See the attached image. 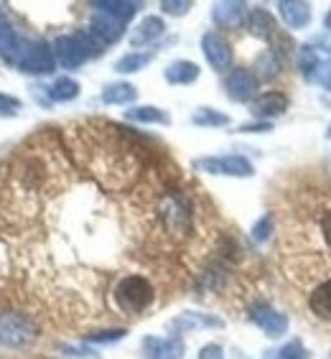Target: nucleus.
Masks as SVG:
<instances>
[{
  "mask_svg": "<svg viewBox=\"0 0 331 359\" xmlns=\"http://www.w3.org/2000/svg\"><path fill=\"white\" fill-rule=\"evenodd\" d=\"M309 309L318 321L331 324V276H324L309 293Z\"/></svg>",
  "mask_w": 331,
  "mask_h": 359,
  "instance_id": "obj_5",
  "label": "nucleus"
},
{
  "mask_svg": "<svg viewBox=\"0 0 331 359\" xmlns=\"http://www.w3.org/2000/svg\"><path fill=\"white\" fill-rule=\"evenodd\" d=\"M153 217H156V222H158V227L163 229L166 237L184 240L191 232L194 222L191 199L181 189H166L153 201Z\"/></svg>",
  "mask_w": 331,
  "mask_h": 359,
  "instance_id": "obj_3",
  "label": "nucleus"
},
{
  "mask_svg": "<svg viewBox=\"0 0 331 359\" xmlns=\"http://www.w3.org/2000/svg\"><path fill=\"white\" fill-rule=\"evenodd\" d=\"M324 23H326V28L331 31V11H329V15H326V21H324Z\"/></svg>",
  "mask_w": 331,
  "mask_h": 359,
  "instance_id": "obj_18",
  "label": "nucleus"
},
{
  "mask_svg": "<svg viewBox=\"0 0 331 359\" xmlns=\"http://www.w3.org/2000/svg\"><path fill=\"white\" fill-rule=\"evenodd\" d=\"M115 301L125 313H140L153 301V288L145 278L130 276L115 288Z\"/></svg>",
  "mask_w": 331,
  "mask_h": 359,
  "instance_id": "obj_4",
  "label": "nucleus"
},
{
  "mask_svg": "<svg viewBox=\"0 0 331 359\" xmlns=\"http://www.w3.org/2000/svg\"><path fill=\"white\" fill-rule=\"evenodd\" d=\"M326 135H329V138H331V128H329V133H326Z\"/></svg>",
  "mask_w": 331,
  "mask_h": 359,
  "instance_id": "obj_19",
  "label": "nucleus"
},
{
  "mask_svg": "<svg viewBox=\"0 0 331 359\" xmlns=\"http://www.w3.org/2000/svg\"><path fill=\"white\" fill-rule=\"evenodd\" d=\"M217 352H219L217 346H207V349H204V357H201V359H222V357H217Z\"/></svg>",
  "mask_w": 331,
  "mask_h": 359,
  "instance_id": "obj_17",
  "label": "nucleus"
},
{
  "mask_svg": "<svg viewBox=\"0 0 331 359\" xmlns=\"http://www.w3.org/2000/svg\"><path fill=\"white\" fill-rule=\"evenodd\" d=\"M209 43V41H207ZM209 56H212V62L217 64V67H222V64H227L229 54H227V48H224V43H217V46H212L209 43Z\"/></svg>",
  "mask_w": 331,
  "mask_h": 359,
  "instance_id": "obj_14",
  "label": "nucleus"
},
{
  "mask_svg": "<svg viewBox=\"0 0 331 359\" xmlns=\"http://www.w3.org/2000/svg\"><path fill=\"white\" fill-rule=\"evenodd\" d=\"M285 104H288V100L281 92H268L255 102V112L257 115H281L285 110Z\"/></svg>",
  "mask_w": 331,
  "mask_h": 359,
  "instance_id": "obj_8",
  "label": "nucleus"
},
{
  "mask_svg": "<svg viewBox=\"0 0 331 359\" xmlns=\"http://www.w3.org/2000/svg\"><path fill=\"white\" fill-rule=\"evenodd\" d=\"M252 318H255L257 324H260L262 329L270 334V337H281V334L285 332V326H288L285 316L276 313L273 309H268V306H257L255 313H252Z\"/></svg>",
  "mask_w": 331,
  "mask_h": 359,
  "instance_id": "obj_6",
  "label": "nucleus"
},
{
  "mask_svg": "<svg viewBox=\"0 0 331 359\" xmlns=\"http://www.w3.org/2000/svg\"><path fill=\"white\" fill-rule=\"evenodd\" d=\"M298 64H301V69H304V74H313L318 67V54L316 48L311 46H301V54H298Z\"/></svg>",
  "mask_w": 331,
  "mask_h": 359,
  "instance_id": "obj_11",
  "label": "nucleus"
},
{
  "mask_svg": "<svg viewBox=\"0 0 331 359\" xmlns=\"http://www.w3.org/2000/svg\"><path fill=\"white\" fill-rule=\"evenodd\" d=\"M229 87L235 90V95L248 97L250 92L255 90V82H252V76H250V74H245V72H240V74L232 76V82H229Z\"/></svg>",
  "mask_w": 331,
  "mask_h": 359,
  "instance_id": "obj_12",
  "label": "nucleus"
},
{
  "mask_svg": "<svg viewBox=\"0 0 331 359\" xmlns=\"http://www.w3.org/2000/svg\"><path fill=\"white\" fill-rule=\"evenodd\" d=\"M316 79L321 84H324L326 90H331V62H326V64H318L316 67Z\"/></svg>",
  "mask_w": 331,
  "mask_h": 359,
  "instance_id": "obj_15",
  "label": "nucleus"
},
{
  "mask_svg": "<svg viewBox=\"0 0 331 359\" xmlns=\"http://www.w3.org/2000/svg\"><path fill=\"white\" fill-rule=\"evenodd\" d=\"M316 229H318V237H321V242H324V248L331 252V207H326V209H321V212H318Z\"/></svg>",
  "mask_w": 331,
  "mask_h": 359,
  "instance_id": "obj_9",
  "label": "nucleus"
},
{
  "mask_svg": "<svg viewBox=\"0 0 331 359\" xmlns=\"http://www.w3.org/2000/svg\"><path fill=\"white\" fill-rule=\"evenodd\" d=\"M72 148L79 166L92 173L107 191H125L143 168V153L125 128L110 123H87L74 128Z\"/></svg>",
  "mask_w": 331,
  "mask_h": 359,
  "instance_id": "obj_1",
  "label": "nucleus"
},
{
  "mask_svg": "<svg viewBox=\"0 0 331 359\" xmlns=\"http://www.w3.org/2000/svg\"><path fill=\"white\" fill-rule=\"evenodd\" d=\"M204 166H207V168H222L224 173H250V166L245 163V161H240V158L222 161V163H212V161H207Z\"/></svg>",
  "mask_w": 331,
  "mask_h": 359,
  "instance_id": "obj_13",
  "label": "nucleus"
},
{
  "mask_svg": "<svg viewBox=\"0 0 331 359\" xmlns=\"http://www.w3.org/2000/svg\"><path fill=\"white\" fill-rule=\"evenodd\" d=\"M62 173V151L41 143L21 148L6 161V171H0V212L13 222L39 212Z\"/></svg>",
  "mask_w": 331,
  "mask_h": 359,
  "instance_id": "obj_2",
  "label": "nucleus"
},
{
  "mask_svg": "<svg viewBox=\"0 0 331 359\" xmlns=\"http://www.w3.org/2000/svg\"><path fill=\"white\" fill-rule=\"evenodd\" d=\"M316 46H321V51H329L331 54V36H318Z\"/></svg>",
  "mask_w": 331,
  "mask_h": 359,
  "instance_id": "obj_16",
  "label": "nucleus"
},
{
  "mask_svg": "<svg viewBox=\"0 0 331 359\" xmlns=\"http://www.w3.org/2000/svg\"><path fill=\"white\" fill-rule=\"evenodd\" d=\"M281 13L285 23L293 28H301L311 21V6L309 3H281Z\"/></svg>",
  "mask_w": 331,
  "mask_h": 359,
  "instance_id": "obj_7",
  "label": "nucleus"
},
{
  "mask_svg": "<svg viewBox=\"0 0 331 359\" xmlns=\"http://www.w3.org/2000/svg\"><path fill=\"white\" fill-rule=\"evenodd\" d=\"M268 359H309V354H306V349L298 344V341H290V344H285L283 349L270 352Z\"/></svg>",
  "mask_w": 331,
  "mask_h": 359,
  "instance_id": "obj_10",
  "label": "nucleus"
}]
</instances>
